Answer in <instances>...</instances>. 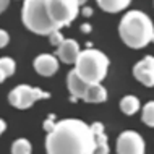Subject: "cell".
<instances>
[{"label":"cell","mask_w":154,"mask_h":154,"mask_svg":"<svg viewBox=\"0 0 154 154\" xmlns=\"http://www.w3.org/2000/svg\"><path fill=\"white\" fill-rule=\"evenodd\" d=\"M47 154H94L96 141L89 125L78 119H65L55 123L45 138Z\"/></svg>","instance_id":"6da1fadb"},{"label":"cell","mask_w":154,"mask_h":154,"mask_svg":"<svg viewBox=\"0 0 154 154\" xmlns=\"http://www.w3.org/2000/svg\"><path fill=\"white\" fill-rule=\"evenodd\" d=\"M119 34L128 47L141 49L154 42V24L144 11L131 10L123 15L119 24Z\"/></svg>","instance_id":"7a4b0ae2"},{"label":"cell","mask_w":154,"mask_h":154,"mask_svg":"<svg viewBox=\"0 0 154 154\" xmlns=\"http://www.w3.org/2000/svg\"><path fill=\"white\" fill-rule=\"evenodd\" d=\"M109 72V59L97 49L81 51L75 62V73L86 85H101V81L107 76Z\"/></svg>","instance_id":"3957f363"},{"label":"cell","mask_w":154,"mask_h":154,"mask_svg":"<svg viewBox=\"0 0 154 154\" xmlns=\"http://www.w3.org/2000/svg\"><path fill=\"white\" fill-rule=\"evenodd\" d=\"M21 18L28 29L41 36H49L51 32L59 29L49 16L45 0H28V2H24Z\"/></svg>","instance_id":"277c9868"},{"label":"cell","mask_w":154,"mask_h":154,"mask_svg":"<svg viewBox=\"0 0 154 154\" xmlns=\"http://www.w3.org/2000/svg\"><path fill=\"white\" fill-rule=\"evenodd\" d=\"M47 11L52 23L57 28L68 26L80 13V7L83 3L80 0H45Z\"/></svg>","instance_id":"5b68a950"},{"label":"cell","mask_w":154,"mask_h":154,"mask_svg":"<svg viewBox=\"0 0 154 154\" xmlns=\"http://www.w3.org/2000/svg\"><path fill=\"white\" fill-rule=\"evenodd\" d=\"M49 97H51V93L42 91L41 88H34V86H29V85H20L10 91L8 102L16 109L24 110V109H29L31 106H34V102Z\"/></svg>","instance_id":"8992f818"},{"label":"cell","mask_w":154,"mask_h":154,"mask_svg":"<svg viewBox=\"0 0 154 154\" xmlns=\"http://www.w3.org/2000/svg\"><path fill=\"white\" fill-rule=\"evenodd\" d=\"M117 154H144V140L140 133L127 130L122 131L117 138V144H115Z\"/></svg>","instance_id":"52a82bcc"},{"label":"cell","mask_w":154,"mask_h":154,"mask_svg":"<svg viewBox=\"0 0 154 154\" xmlns=\"http://www.w3.org/2000/svg\"><path fill=\"white\" fill-rule=\"evenodd\" d=\"M133 76L141 85L152 88L154 86V57L152 55L143 57L138 63L133 66Z\"/></svg>","instance_id":"ba28073f"},{"label":"cell","mask_w":154,"mask_h":154,"mask_svg":"<svg viewBox=\"0 0 154 154\" xmlns=\"http://www.w3.org/2000/svg\"><path fill=\"white\" fill-rule=\"evenodd\" d=\"M34 70L42 76H52L59 72V59L52 54H41L34 59Z\"/></svg>","instance_id":"9c48e42d"},{"label":"cell","mask_w":154,"mask_h":154,"mask_svg":"<svg viewBox=\"0 0 154 154\" xmlns=\"http://www.w3.org/2000/svg\"><path fill=\"white\" fill-rule=\"evenodd\" d=\"M80 45L75 39H65L57 47V59L62 60L66 65H75L78 55H80Z\"/></svg>","instance_id":"30bf717a"},{"label":"cell","mask_w":154,"mask_h":154,"mask_svg":"<svg viewBox=\"0 0 154 154\" xmlns=\"http://www.w3.org/2000/svg\"><path fill=\"white\" fill-rule=\"evenodd\" d=\"M66 86H68V91H70V94H72V102H76L78 99L85 97L86 88H88V85H86V83L75 73V70H72V72L68 73Z\"/></svg>","instance_id":"8fae6325"},{"label":"cell","mask_w":154,"mask_h":154,"mask_svg":"<svg viewBox=\"0 0 154 154\" xmlns=\"http://www.w3.org/2000/svg\"><path fill=\"white\" fill-rule=\"evenodd\" d=\"M91 131L94 135V141H96V151L94 154H109V143H107V136L104 133V125L101 122H94L89 125Z\"/></svg>","instance_id":"7c38bea8"},{"label":"cell","mask_w":154,"mask_h":154,"mask_svg":"<svg viewBox=\"0 0 154 154\" xmlns=\"http://www.w3.org/2000/svg\"><path fill=\"white\" fill-rule=\"evenodd\" d=\"M83 101L89 104H101L107 101V91L102 85H88Z\"/></svg>","instance_id":"4fadbf2b"},{"label":"cell","mask_w":154,"mask_h":154,"mask_svg":"<svg viewBox=\"0 0 154 154\" xmlns=\"http://www.w3.org/2000/svg\"><path fill=\"white\" fill-rule=\"evenodd\" d=\"M97 5L102 11H107V13H119V11L125 10L127 7H130V2H128V0H99Z\"/></svg>","instance_id":"5bb4252c"},{"label":"cell","mask_w":154,"mask_h":154,"mask_svg":"<svg viewBox=\"0 0 154 154\" xmlns=\"http://www.w3.org/2000/svg\"><path fill=\"white\" fill-rule=\"evenodd\" d=\"M141 104L140 99L136 96H125V97L120 101V110L123 112L125 115H133L140 110Z\"/></svg>","instance_id":"9a60e30c"},{"label":"cell","mask_w":154,"mask_h":154,"mask_svg":"<svg viewBox=\"0 0 154 154\" xmlns=\"http://www.w3.org/2000/svg\"><path fill=\"white\" fill-rule=\"evenodd\" d=\"M32 146L26 138H18L11 144V154H31Z\"/></svg>","instance_id":"2e32d148"},{"label":"cell","mask_w":154,"mask_h":154,"mask_svg":"<svg viewBox=\"0 0 154 154\" xmlns=\"http://www.w3.org/2000/svg\"><path fill=\"white\" fill-rule=\"evenodd\" d=\"M141 120L148 127H154V101H149L141 110Z\"/></svg>","instance_id":"e0dca14e"},{"label":"cell","mask_w":154,"mask_h":154,"mask_svg":"<svg viewBox=\"0 0 154 154\" xmlns=\"http://www.w3.org/2000/svg\"><path fill=\"white\" fill-rule=\"evenodd\" d=\"M15 70H16V63L11 57H2L0 59V72L5 75L7 78L11 76L15 73Z\"/></svg>","instance_id":"ac0fdd59"},{"label":"cell","mask_w":154,"mask_h":154,"mask_svg":"<svg viewBox=\"0 0 154 154\" xmlns=\"http://www.w3.org/2000/svg\"><path fill=\"white\" fill-rule=\"evenodd\" d=\"M49 41H51V44H52V45L59 47V45L65 41V37L62 36L60 29H57V31H54V32H51V34H49Z\"/></svg>","instance_id":"d6986e66"},{"label":"cell","mask_w":154,"mask_h":154,"mask_svg":"<svg viewBox=\"0 0 154 154\" xmlns=\"http://www.w3.org/2000/svg\"><path fill=\"white\" fill-rule=\"evenodd\" d=\"M54 127H55V115H49L47 120L44 122V130L49 133V131L54 130Z\"/></svg>","instance_id":"ffe728a7"},{"label":"cell","mask_w":154,"mask_h":154,"mask_svg":"<svg viewBox=\"0 0 154 154\" xmlns=\"http://www.w3.org/2000/svg\"><path fill=\"white\" fill-rule=\"evenodd\" d=\"M8 42H10V34L5 29H0V49L8 45Z\"/></svg>","instance_id":"44dd1931"},{"label":"cell","mask_w":154,"mask_h":154,"mask_svg":"<svg viewBox=\"0 0 154 154\" xmlns=\"http://www.w3.org/2000/svg\"><path fill=\"white\" fill-rule=\"evenodd\" d=\"M8 5H10V2H7V0H0V13H3V11L8 8Z\"/></svg>","instance_id":"7402d4cb"},{"label":"cell","mask_w":154,"mask_h":154,"mask_svg":"<svg viewBox=\"0 0 154 154\" xmlns=\"http://www.w3.org/2000/svg\"><path fill=\"white\" fill-rule=\"evenodd\" d=\"M81 15L83 16H91V15H93V8H91V7H85L81 10Z\"/></svg>","instance_id":"603a6c76"},{"label":"cell","mask_w":154,"mask_h":154,"mask_svg":"<svg viewBox=\"0 0 154 154\" xmlns=\"http://www.w3.org/2000/svg\"><path fill=\"white\" fill-rule=\"evenodd\" d=\"M81 32H91V24L89 23H85V24H81Z\"/></svg>","instance_id":"cb8c5ba5"},{"label":"cell","mask_w":154,"mask_h":154,"mask_svg":"<svg viewBox=\"0 0 154 154\" xmlns=\"http://www.w3.org/2000/svg\"><path fill=\"white\" fill-rule=\"evenodd\" d=\"M5 130H7V122L0 119V135H2V133L5 131Z\"/></svg>","instance_id":"d4e9b609"},{"label":"cell","mask_w":154,"mask_h":154,"mask_svg":"<svg viewBox=\"0 0 154 154\" xmlns=\"http://www.w3.org/2000/svg\"><path fill=\"white\" fill-rule=\"evenodd\" d=\"M5 80H7V76H5V75H3L2 72H0V83H3Z\"/></svg>","instance_id":"484cf974"}]
</instances>
